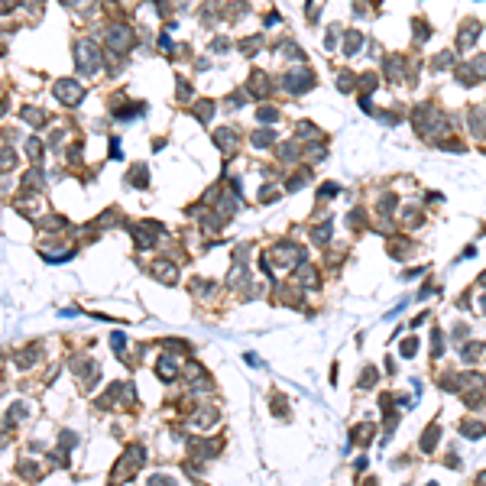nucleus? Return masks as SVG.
<instances>
[{
  "mask_svg": "<svg viewBox=\"0 0 486 486\" xmlns=\"http://www.w3.org/2000/svg\"><path fill=\"white\" fill-rule=\"evenodd\" d=\"M435 444H438V428H431V431H425V435H421V447H425V451H431Z\"/></svg>",
  "mask_w": 486,
  "mask_h": 486,
  "instance_id": "obj_4",
  "label": "nucleus"
},
{
  "mask_svg": "<svg viewBox=\"0 0 486 486\" xmlns=\"http://www.w3.org/2000/svg\"><path fill=\"white\" fill-rule=\"evenodd\" d=\"M143 460H146V454L140 451V447H130V451H127V457H123L120 464L114 467V480H130V476H133L136 470L143 467Z\"/></svg>",
  "mask_w": 486,
  "mask_h": 486,
  "instance_id": "obj_1",
  "label": "nucleus"
},
{
  "mask_svg": "<svg viewBox=\"0 0 486 486\" xmlns=\"http://www.w3.org/2000/svg\"><path fill=\"white\" fill-rule=\"evenodd\" d=\"M480 282H483V285H486V276H483V279H480Z\"/></svg>",
  "mask_w": 486,
  "mask_h": 486,
  "instance_id": "obj_7",
  "label": "nucleus"
},
{
  "mask_svg": "<svg viewBox=\"0 0 486 486\" xmlns=\"http://www.w3.org/2000/svg\"><path fill=\"white\" fill-rule=\"evenodd\" d=\"M149 486H172L169 476H156V480H149Z\"/></svg>",
  "mask_w": 486,
  "mask_h": 486,
  "instance_id": "obj_5",
  "label": "nucleus"
},
{
  "mask_svg": "<svg viewBox=\"0 0 486 486\" xmlns=\"http://www.w3.org/2000/svg\"><path fill=\"white\" fill-rule=\"evenodd\" d=\"M159 376H162V380H172V376H175V360L162 357V363H159Z\"/></svg>",
  "mask_w": 486,
  "mask_h": 486,
  "instance_id": "obj_3",
  "label": "nucleus"
},
{
  "mask_svg": "<svg viewBox=\"0 0 486 486\" xmlns=\"http://www.w3.org/2000/svg\"><path fill=\"white\" fill-rule=\"evenodd\" d=\"M59 97H62V101H68V104H75V101H81V88L75 81H62L59 84Z\"/></svg>",
  "mask_w": 486,
  "mask_h": 486,
  "instance_id": "obj_2",
  "label": "nucleus"
},
{
  "mask_svg": "<svg viewBox=\"0 0 486 486\" xmlns=\"http://www.w3.org/2000/svg\"><path fill=\"white\" fill-rule=\"evenodd\" d=\"M480 486H486V473H483V480H480Z\"/></svg>",
  "mask_w": 486,
  "mask_h": 486,
  "instance_id": "obj_6",
  "label": "nucleus"
}]
</instances>
